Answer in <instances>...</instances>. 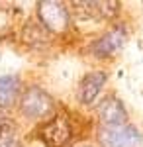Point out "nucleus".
<instances>
[{"label": "nucleus", "instance_id": "obj_11", "mask_svg": "<svg viewBox=\"0 0 143 147\" xmlns=\"http://www.w3.org/2000/svg\"><path fill=\"white\" fill-rule=\"evenodd\" d=\"M8 134H10V125L6 124V122H0V139L8 137Z\"/></svg>", "mask_w": 143, "mask_h": 147}, {"label": "nucleus", "instance_id": "obj_6", "mask_svg": "<svg viewBox=\"0 0 143 147\" xmlns=\"http://www.w3.org/2000/svg\"><path fill=\"white\" fill-rule=\"evenodd\" d=\"M102 125H123L127 124V112L116 96H106L96 108Z\"/></svg>", "mask_w": 143, "mask_h": 147}, {"label": "nucleus", "instance_id": "obj_10", "mask_svg": "<svg viewBox=\"0 0 143 147\" xmlns=\"http://www.w3.org/2000/svg\"><path fill=\"white\" fill-rule=\"evenodd\" d=\"M0 147H22V143L16 139V137H4V139H0Z\"/></svg>", "mask_w": 143, "mask_h": 147}, {"label": "nucleus", "instance_id": "obj_7", "mask_svg": "<svg viewBox=\"0 0 143 147\" xmlns=\"http://www.w3.org/2000/svg\"><path fill=\"white\" fill-rule=\"evenodd\" d=\"M106 84V73L102 71H90L88 75L82 77V80L78 82V100L82 104H92V102L98 98L102 86Z\"/></svg>", "mask_w": 143, "mask_h": 147}, {"label": "nucleus", "instance_id": "obj_12", "mask_svg": "<svg viewBox=\"0 0 143 147\" xmlns=\"http://www.w3.org/2000/svg\"><path fill=\"white\" fill-rule=\"evenodd\" d=\"M78 147H94V145H88V143H82V145H78Z\"/></svg>", "mask_w": 143, "mask_h": 147}, {"label": "nucleus", "instance_id": "obj_4", "mask_svg": "<svg viewBox=\"0 0 143 147\" xmlns=\"http://www.w3.org/2000/svg\"><path fill=\"white\" fill-rule=\"evenodd\" d=\"M39 137L47 147H65L73 137V127L65 114L53 116L47 124L41 127Z\"/></svg>", "mask_w": 143, "mask_h": 147}, {"label": "nucleus", "instance_id": "obj_3", "mask_svg": "<svg viewBox=\"0 0 143 147\" xmlns=\"http://www.w3.org/2000/svg\"><path fill=\"white\" fill-rule=\"evenodd\" d=\"M102 147H135L141 141V134L130 124L123 125H102L98 131Z\"/></svg>", "mask_w": 143, "mask_h": 147}, {"label": "nucleus", "instance_id": "obj_9", "mask_svg": "<svg viewBox=\"0 0 143 147\" xmlns=\"http://www.w3.org/2000/svg\"><path fill=\"white\" fill-rule=\"evenodd\" d=\"M22 39H24V43H28L30 47H43L49 41V32L39 22L32 20V22H28L24 26Z\"/></svg>", "mask_w": 143, "mask_h": 147}, {"label": "nucleus", "instance_id": "obj_2", "mask_svg": "<svg viewBox=\"0 0 143 147\" xmlns=\"http://www.w3.org/2000/svg\"><path fill=\"white\" fill-rule=\"evenodd\" d=\"M53 98L51 94L39 86H30L20 98V112L28 120H43L53 112Z\"/></svg>", "mask_w": 143, "mask_h": 147}, {"label": "nucleus", "instance_id": "obj_1", "mask_svg": "<svg viewBox=\"0 0 143 147\" xmlns=\"http://www.w3.org/2000/svg\"><path fill=\"white\" fill-rule=\"evenodd\" d=\"M37 22L49 34H63L71 24V14L63 2L41 0L37 2Z\"/></svg>", "mask_w": 143, "mask_h": 147}, {"label": "nucleus", "instance_id": "obj_8", "mask_svg": "<svg viewBox=\"0 0 143 147\" xmlns=\"http://www.w3.org/2000/svg\"><path fill=\"white\" fill-rule=\"evenodd\" d=\"M20 94V79L14 75L0 77V108H10L18 100Z\"/></svg>", "mask_w": 143, "mask_h": 147}, {"label": "nucleus", "instance_id": "obj_5", "mask_svg": "<svg viewBox=\"0 0 143 147\" xmlns=\"http://www.w3.org/2000/svg\"><path fill=\"white\" fill-rule=\"evenodd\" d=\"M125 39H127V32L121 28V26H116V28H112L110 32H106L104 35H100L98 39L92 43L90 47V53L94 57H112L114 53H118L123 43H125Z\"/></svg>", "mask_w": 143, "mask_h": 147}]
</instances>
